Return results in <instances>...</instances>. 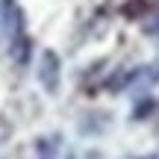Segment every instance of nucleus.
I'll list each match as a JSON object with an SVG mask.
<instances>
[{"label":"nucleus","mask_w":159,"mask_h":159,"mask_svg":"<svg viewBox=\"0 0 159 159\" xmlns=\"http://www.w3.org/2000/svg\"><path fill=\"white\" fill-rule=\"evenodd\" d=\"M3 159H24V150H12V153H6Z\"/></svg>","instance_id":"obj_3"},{"label":"nucleus","mask_w":159,"mask_h":159,"mask_svg":"<svg viewBox=\"0 0 159 159\" xmlns=\"http://www.w3.org/2000/svg\"><path fill=\"white\" fill-rule=\"evenodd\" d=\"M148 33L150 35H159V18H156V24H150V27H148Z\"/></svg>","instance_id":"obj_4"},{"label":"nucleus","mask_w":159,"mask_h":159,"mask_svg":"<svg viewBox=\"0 0 159 159\" xmlns=\"http://www.w3.org/2000/svg\"><path fill=\"white\" fill-rule=\"evenodd\" d=\"M0 27L9 41V56L15 65L30 62V35L24 27V9L18 6V0H0Z\"/></svg>","instance_id":"obj_1"},{"label":"nucleus","mask_w":159,"mask_h":159,"mask_svg":"<svg viewBox=\"0 0 159 159\" xmlns=\"http://www.w3.org/2000/svg\"><path fill=\"white\" fill-rule=\"evenodd\" d=\"M39 83L44 85L47 94H56L59 91V83H62V62L53 50H44L39 59Z\"/></svg>","instance_id":"obj_2"}]
</instances>
